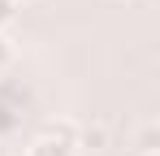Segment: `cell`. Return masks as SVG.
Wrapping results in <instances>:
<instances>
[{"label": "cell", "instance_id": "obj_2", "mask_svg": "<svg viewBox=\"0 0 160 156\" xmlns=\"http://www.w3.org/2000/svg\"><path fill=\"white\" fill-rule=\"evenodd\" d=\"M82 148H91V152H100V148H108V130L95 122V126H78V152Z\"/></svg>", "mask_w": 160, "mask_h": 156}, {"label": "cell", "instance_id": "obj_1", "mask_svg": "<svg viewBox=\"0 0 160 156\" xmlns=\"http://www.w3.org/2000/svg\"><path fill=\"white\" fill-rule=\"evenodd\" d=\"M26 156H78L69 143H61V139H52V134H39L35 143L26 148Z\"/></svg>", "mask_w": 160, "mask_h": 156}, {"label": "cell", "instance_id": "obj_7", "mask_svg": "<svg viewBox=\"0 0 160 156\" xmlns=\"http://www.w3.org/2000/svg\"><path fill=\"white\" fill-rule=\"evenodd\" d=\"M13 4H22V0H13Z\"/></svg>", "mask_w": 160, "mask_h": 156}, {"label": "cell", "instance_id": "obj_5", "mask_svg": "<svg viewBox=\"0 0 160 156\" xmlns=\"http://www.w3.org/2000/svg\"><path fill=\"white\" fill-rule=\"evenodd\" d=\"M13 18H18V4H13V0H0V30L13 26Z\"/></svg>", "mask_w": 160, "mask_h": 156}, {"label": "cell", "instance_id": "obj_3", "mask_svg": "<svg viewBox=\"0 0 160 156\" xmlns=\"http://www.w3.org/2000/svg\"><path fill=\"white\" fill-rule=\"evenodd\" d=\"M134 143H138V156H156V148H160V130H156V122H143V126H138V134H134Z\"/></svg>", "mask_w": 160, "mask_h": 156}, {"label": "cell", "instance_id": "obj_6", "mask_svg": "<svg viewBox=\"0 0 160 156\" xmlns=\"http://www.w3.org/2000/svg\"><path fill=\"white\" fill-rule=\"evenodd\" d=\"M9 61H13V48H9V39H4V35H0V74H4V70H9Z\"/></svg>", "mask_w": 160, "mask_h": 156}, {"label": "cell", "instance_id": "obj_4", "mask_svg": "<svg viewBox=\"0 0 160 156\" xmlns=\"http://www.w3.org/2000/svg\"><path fill=\"white\" fill-rule=\"evenodd\" d=\"M43 134H52V139L69 143V148L78 152V122H48V126H43Z\"/></svg>", "mask_w": 160, "mask_h": 156}]
</instances>
